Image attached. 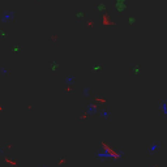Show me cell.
Segmentation results:
<instances>
[{
	"label": "cell",
	"mask_w": 167,
	"mask_h": 167,
	"mask_svg": "<svg viewBox=\"0 0 167 167\" xmlns=\"http://www.w3.org/2000/svg\"><path fill=\"white\" fill-rule=\"evenodd\" d=\"M157 149H158V145H155V144H154V145H151L150 146V153H155Z\"/></svg>",
	"instance_id": "cell-2"
},
{
	"label": "cell",
	"mask_w": 167,
	"mask_h": 167,
	"mask_svg": "<svg viewBox=\"0 0 167 167\" xmlns=\"http://www.w3.org/2000/svg\"><path fill=\"white\" fill-rule=\"evenodd\" d=\"M161 108H162V111H163V114L164 115H167V103H162V106H161Z\"/></svg>",
	"instance_id": "cell-1"
}]
</instances>
